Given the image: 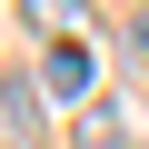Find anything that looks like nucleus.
<instances>
[{"instance_id": "1", "label": "nucleus", "mask_w": 149, "mask_h": 149, "mask_svg": "<svg viewBox=\"0 0 149 149\" xmlns=\"http://www.w3.org/2000/svg\"><path fill=\"white\" fill-rule=\"evenodd\" d=\"M40 90L80 100V90H90V50H80V40H50V60H40Z\"/></svg>"}, {"instance_id": "2", "label": "nucleus", "mask_w": 149, "mask_h": 149, "mask_svg": "<svg viewBox=\"0 0 149 149\" xmlns=\"http://www.w3.org/2000/svg\"><path fill=\"white\" fill-rule=\"evenodd\" d=\"M20 20H40L50 40H70V30H80V20H90V10H80V0H20Z\"/></svg>"}, {"instance_id": "3", "label": "nucleus", "mask_w": 149, "mask_h": 149, "mask_svg": "<svg viewBox=\"0 0 149 149\" xmlns=\"http://www.w3.org/2000/svg\"><path fill=\"white\" fill-rule=\"evenodd\" d=\"M80 149H129V129H119L109 109H90V119H80Z\"/></svg>"}, {"instance_id": "4", "label": "nucleus", "mask_w": 149, "mask_h": 149, "mask_svg": "<svg viewBox=\"0 0 149 149\" xmlns=\"http://www.w3.org/2000/svg\"><path fill=\"white\" fill-rule=\"evenodd\" d=\"M129 50H139V60H149V10H139V20H129Z\"/></svg>"}, {"instance_id": "5", "label": "nucleus", "mask_w": 149, "mask_h": 149, "mask_svg": "<svg viewBox=\"0 0 149 149\" xmlns=\"http://www.w3.org/2000/svg\"><path fill=\"white\" fill-rule=\"evenodd\" d=\"M0 149H40V139H20V129H10V119H0Z\"/></svg>"}]
</instances>
